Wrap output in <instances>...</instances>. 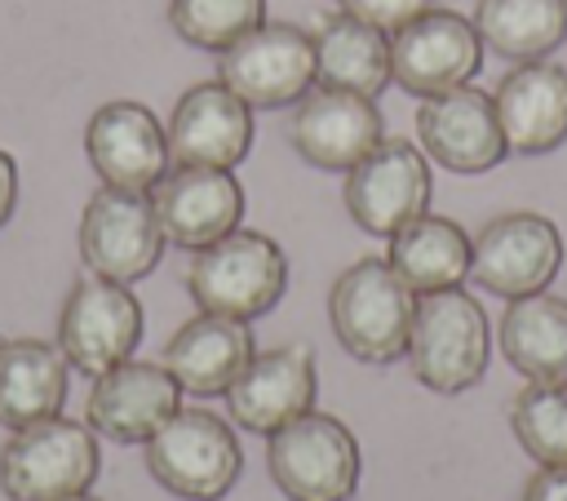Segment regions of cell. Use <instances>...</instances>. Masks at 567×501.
<instances>
[{
	"mask_svg": "<svg viewBox=\"0 0 567 501\" xmlns=\"http://www.w3.org/2000/svg\"><path fill=\"white\" fill-rule=\"evenodd\" d=\"M416 293L394 275L385 257H359L328 293V319L346 355L359 364H394L408 355Z\"/></svg>",
	"mask_w": 567,
	"mask_h": 501,
	"instance_id": "6da1fadb",
	"label": "cell"
},
{
	"mask_svg": "<svg viewBox=\"0 0 567 501\" xmlns=\"http://www.w3.org/2000/svg\"><path fill=\"white\" fill-rule=\"evenodd\" d=\"M186 288L199 310L252 324L266 310H275V301L284 297L288 257L270 235L235 226L230 235H221L217 244L195 253V262L186 270Z\"/></svg>",
	"mask_w": 567,
	"mask_h": 501,
	"instance_id": "7a4b0ae2",
	"label": "cell"
},
{
	"mask_svg": "<svg viewBox=\"0 0 567 501\" xmlns=\"http://www.w3.org/2000/svg\"><path fill=\"white\" fill-rule=\"evenodd\" d=\"M487 355H492L487 315L461 284L416 297L408 359L425 390H439V395L470 390L487 372Z\"/></svg>",
	"mask_w": 567,
	"mask_h": 501,
	"instance_id": "3957f363",
	"label": "cell"
},
{
	"mask_svg": "<svg viewBox=\"0 0 567 501\" xmlns=\"http://www.w3.org/2000/svg\"><path fill=\"white\" fill-rule=\"evenodd\" d=\"M102 470L97 439L84 421L44 417L0 448V488L9 501H62L89 492Z\"/></svg>",
	"mask_w": 567,
	"mask_h": 501,
	"instance_id": "277c9868",
	"label": "cell"
},
{
	"mask_svg": "<svg viewBox=\"0 0 567 501\" xmlns=\"http://www.w3.org/2000/svg\"><path fill=\"white\" fill-rule=\"evenodd\" d=\"M266 466L288 501H350L363 457L346 421L310 408L266 434Z\"/></svg>",
	"mask_w": 567,
	"mask_h": 501,
	"instance_id": "5b68a950",
	"label": "cell"
},
{
	"mask_svg": "<svg viewBox=\"0 0 567 501\" xmlns=\"http://www.w3.org/2000/svg\"><path fill=\"white\" fill-rule=\"evenodd\" d=\"M146 470L173 497L217 501L235 488L244 470V452H239L235 430L221 417L204 408H177L146 439Z\"/></svg>",
	"mask_w": 567,
	"mask_h": 501,
	"instance_id": "8992f818",
	"label": "cell"
},
{
	"mask_svg": "<svg viewBox=\"0 0 567 501\" xmlns=\"http://www.w3.org/2000/svg\"><path fill=\"white\" fill-rule=\"evenodd\" d=\"M142 301L128 284L89 275L80 279L58 315V346L66 364L84 377H102L106 368L124 364L142 341Z\"/></svg>",
	"mask_w": 567,
	"mask_h": 501,
	"instance_id": "52a82bcc",
	"label": "cell"
},
{
	"mask_svg": "<svg viewBox=\"0 0 567 501\" xmlns=\"http://www.w3.org/2000/svg\"><path fill=\"white\" fill-rule=\"evenodd\" d=\"M434 177L430 160L408 137H381L350 173H346V213L359 231L390 239L412 217L430 213Z\"/></svg>",
	"mask_w": 567,
	"mask_h": 501,
	"instance_id": "ba28073f",
	"label": "cell"
},
{
	"mask_svg": "<svg viewBox=\"0 0 567 501\" xmlns=\"http://www.w3.org/2000/svg\"><path fill=\"white\" fill-rule=\"evenodd\" d=\"M483 67V40L456 9H425L390 35V80L412 98L461 89Z\"/></svg>",
	"mask_w": 567,
	"mask_h": 501,
	"instance_id": "9c48e42d",
	"label": "cell"
},
{
	"mask_svg": "<svg viewBox=\"0 0 567 501\" xmlns=\"http://www.w3.org/2000/svg\"><path fill=\"white\" fill-rule=\"evenodd\" d=\"M221 84L252 111L297 106L315 89V35L297 22H261L230 49H221Z\"/></svg>",
	"mask_w": 567,
	"mask_h": 501,
	"instance_id": "30bf717a",
	"label": "cell"
},
{
	"mask_svg": "<svg viewBox=\"0 0 567 501\" xmlns=\"http://www.w3.org/2000/svg\"><path fill=\"white\" fill-rule=\"evenodd\" d=\"M164 231L155 217L151 191H120L102 186L80 217V257L93 275L133 284L155 270L164 253Z\"/></svg>",
	"mask_w": 567,
	"mask_h": 501,
	"instance_id": "8fae6325",
	"label": "cell"
},
{
	"mask_svg": "<svg viewBox=\"0 0 567 501\" xmlns=\"http://www.w3.org/2000/svg\"><path fill=\"white\" fill-rule=\"evenodd\" d=\"M563 266V231L545 213H501L474 235L470 279L496 297H527L554 284Z\"/></svg>",
	"mask_w": 567,
	"mask_h": 501,
	"instance_id": "7c38bea8",
	"label": "cell"
},
{
	"mask_svg": "<svg viewBox=\"0 0 567 501\" xmlns=\"http://www.w3.org/2000/svg\"><path fill=\"white\" fill-rule=\"evenodd\" d=\"M416 137L434 164H443L447 173H465V177L487 173L509 155L501 120H496V102H492V93H483L474 84L421 98Z\"/></svg>",
	"mask_w": 567,
	"mask_h": 501,
	"instance_id": "4fadbf2b",
	"label": "cell"
},
{
	"mask_svg": "<svg viewBox=\"0 0 567 501\" xmlns=\"http://www.w3.org/2000/svg\"><path fill=\"white\" fill-rule=\"evenodd\" d=\"M288 137L306 164H315L323 173H350L385 137V124H381V111L372 98L319 84L297 98Z\"/></svg>",
	"mask_w": 567,
	"mask_h": 501,
	"instance_id": "5bb4252c",
	"label": "cell"
},
{
	"mask_svg": "<svg viewBox=\"0 0 567 501\" xmlns=\"http://www.w3.org/2000/svg\"><path fill=\"white\" fill-rule=\"evenodd\" d=\"M155 217L168 244L177 248H208L221 235H230L244 217V186L230 168H204V164H177L164 173L151 191Z\"/></svg>",
	"mask_w": 567,
	"mask_h": 501,
	"instance_id": "9a60e30c",
	"label": "cell"
},
{
	"mask_svg": "<svg viewBox=\"0 0 567 501\" xmlns=\"http://www.w3.org/2000/svg\"><path fill=\"white\" fill-rule=\"evenodd\" d=\"M173 164H204V168H235L252 151V106L235 98L221 80L190 84L164 129Z\"/></svg>",
	"mask_w": 567,
	"mask_h": 501,
	"instance_id": "2e32d148",
	"label": "cell"
},
{
	"mask_svg": "<svg viewBox=\"0 0 567 501\" xmlns=\"http://www.w3.org/2000/svg\"><path fill=\"white\" fill-rule=\"evenodd\" d=\"M84 151L102 186L120 191H155V182L168 173V142L164 124L142 102H106L93 111L84 129Z\"/></svg>",
	"mask_w": 567,
	"mask_h": 501,
	"instance_id": "e0dca14e",
	"label": "cell"
},
{
	"mask_svg": "<svg viewBox=\"0 0 567 501\" xmlns=\"http://www.w3.org/2000/svg\"><path fill=\"white\" fill-rule=\"evenodd\" d=\"M315 390H319L315 355H310V346L292 341V346H275V350L252 355L248 368L230 381L226 408L244 430L270 434L288 421H297L301 412H310Z\"/></svg>",
	"mask_w": 567,
	"mask_h": 501,
	"instance_id": "ac0fdd59",
	"label": "cell"
},
{
	"mask_svg": "<svg viewBox=\"0 0 567 501\" xmlns=\"http://www.w3.org/2000/svg\"><path fill=\"white\" fill-rule=\"evenodd\" d=\"M182 408V381L164 364L124 359L93 377L89 390V430L111 443H146Z\"/></svg>",
	"mask_w": 567,
	"mask_h": 501,
	"instance_id": "d6986e66",
	"label": "cell"
},
{
	"mask_svg": "<svg viewBox=\"0 0 567 501\" xmlns=\"http://www.w3.org/2000/svg\"><path fill=\"white\" fill-rule=\"evenodd\" d=\"M492 102L514 155H549L567 142V67L549 58L514 62Z\"/></svg>",
	"mask_w": 567,
	"mask_h": 501,
	"instance_id": "ffe728a7",
	"label": "cell"
},
{
	"mask_svg": "<svg viewBox=\"0 0 567 501\" xmlns=\"http://www.w3.org/2000/svg\"><path fill=\"white\" fill-rule=\"evenodd\" d=\"M252 355H257V341H252V328L244 319L199 310L195 319H186L168 337L164 368L190 395H226Z\"/></svg>",
	"mask_w": 567,
	"mask_h": 501,
	"instance_id": "44dd1931",
	"label": "cell"
},
{
	"mask_svg": "<svg viewBox=\"0 0 567 501\" xmlns=\"http://www.w3.org/2000/svg\"><path fill=\"white\" fill-rule=\"evenodd\" d=\"M66 355L40 337L0 341V426L22 430L31 421L58 417L66 399Z\"/></svg>",
	"mask_w": 567,
	"mask_h": 501,
	"instance_id": "7402d4cb",
	"label": "cell"
},
{
	"mask_svg": "<svg viewBox=\"0 0 567 501\" xmlns=\"http://www.w3.org/2000/svg\"><path fill=\"white\" fill-rule=\"evenodd\" d=\"M470 253H474V235H465L461 222L421 213L390 235L385 262L421 297V293L456 288L461 279H470Z\"/></svg>",
	"mask_w": 567,
	"mask_h": 501,
	"instance_id": "603a6c76",
	"label": "cell"
},
{
	"mask_svg": "<svg viewBox=\"0 0 567 501\" xmlns=\"http://www.w3.org/2000/svg\"><path fill=\"white\" fill-rule=\"evenodd\" d=\"M501 355L527 381H567V297H509L501 315Z\"/></svg>",
	"mask_w": 567,
	"mask_h": 501,
	"instance_id": "cb8c5ba5",
	"label": "cell"
},
{
	"mask_svg": "<svg viewBox=\"0 0 567 501\" xmlns=\"http://www.w3.org/2000/svg\"><path fill=\"white\" fill-rule=\"evenodd\" d=\"M315 80L377 98L390 84V35L341 9L328 13L315 31Z\"/></svg>",
	"mask_w": 567,
	"mask_h": 501,
	"instance_id": "d4e9b609",
	"label": "cell"
},
{
	"mask_svg": "<svg viewBox=\"0 0 567 501\" xmlns=\"http://www.w3.org/2000/svg\"><path fill=\"white\" fill-rule=\"evenodd\" d=\"M470 22L496 58L536 62L567 40V0H478Z\"/></svg>",
	"mask_w": 567,
	"mask_h": 501,
	"instance_id": "484cf974",
	"label": "cell"
},
{
	"mask_svg": "<svg viewBox=\"0 0 567 501\" xmlns=\"http://www.w3.org/2000/svg\"><path fill=\"white\" fill-rule=\"evenodd\" d=\"M509 426L536 466H567V381H527L509 408Z\"/></svg>",
	"mask_w": 567,
	"mask_h": 501,
	"instance_id": "4316f807",
	"label": "cell"
},
{
	"mask_svg": "<svg viewBox=\"0 0 567 501\" xmlns=\"http://www.w3.org/2000/svg\"><path fill=\"white\" fill-rule=\"evenodd\" d=\"M168 22L186 44L221 53L266 22V0H173Z\"/></svg>",
	"mask_w": 567,
	"mask_h": 501,
	"instance_id": "83f0119b",
	"label": "cell"
},
{
	"mask_svg": "<svg viewBox=\"0 0 567 501\" xmlns=\"http://www.w3.org/2000/svg\"><path fill=\"white\" fill-rule=\"evenodd\" d=\"M337 4H341V13H350V18H359V22L394 35L403 22H412L416 13H425L434 0H337Z\"/></svg>",
	"mask_w": 567,
	"mask_h": 501,
	"instance_id": "f1b7e54d",
	"label": "cell"
},
{
	"mask_svg": "<svg viewBox=\"0 0 567 501\" xmlns=\"http://www.w3.org/2000/svg\"><path fill=\"white\" fill-rule=\"evenodd\" d=\"M523 501H567V466H540L527 479Z\"/></svg>",
	"mask_w": 567,
	"mask_h": 501,
	"instance_id": "f546056e",
	"label": "cell"
},
{
	"mask_svg": "<svg viewBox=\"0 0 567 501\" xmlns=\"http://www.w3.org/2000/svg\"><path fill=\"white\" fill-rule=\"evenodd\" d=\"M13 204H18V164L9 151H0V226L13 217Z\"/></svg>",
	"mask_w": 567,
	"mask_h": 501,
	"instance_id": "4dcf8cb0",
	"label": "cell"
},
{
	"mask_svg": "<svg viewBox=\"0 0 567 501\" xmlns=\"http://www.w3.org/2000/svg\"><path fill=\"white\" fill-rule=\"evenodd\" d=\"M62 501H102V497H89V492H75V497H62Z\"/></svg>",
	"mask_w": 567,
	"mask_h": 501,
	"instance_id": "1f68e13d",
	"label": "cell"
}]
</instances>
